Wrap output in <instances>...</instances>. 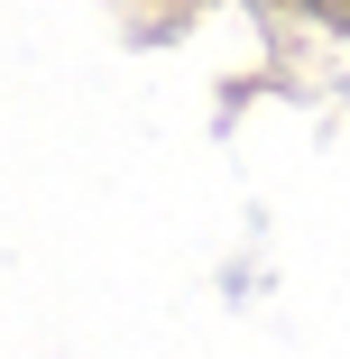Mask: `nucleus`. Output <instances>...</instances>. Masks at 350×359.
<instances>
[]
</instances>
